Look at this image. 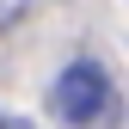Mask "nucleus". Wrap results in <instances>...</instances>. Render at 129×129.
Instances as JSON below:
<instances>
[{
  "instance_id": "f257e3e1",
  "label": "nucleus",
  "mask_w": 129,
  "mask_h": 129,
  "mask_svg": "<svg viewBox=\"0 0 129 129\" xmlns=\"http://www.w3.org/2000/svg\"><path fill=\"white\" fill-rule=\"evenodd\" d=\"M49 111L68 129H105L111 123V80L99 61H68L55 80V92H49Z\"/></svg>"
},
{
  "instance_id": "f03ea898",
  "label": "nucleus",
  "mask_w": 129,
  "mask_h": 129,
  "mask_svg": "<svg viewBox=\"0 0 129 129\" xmlns=\"http://www.w3.org/2000/svg\"><path fill=\"white\" fill-rule=\"evenodd\" d=\"M0 129H6V123H0Z\"/></svg>"
}]
</instances>
